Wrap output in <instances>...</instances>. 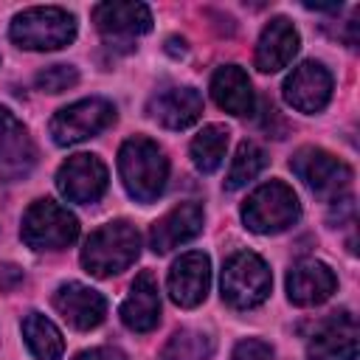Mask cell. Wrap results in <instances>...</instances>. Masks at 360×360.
<instances>
[{
    "label": "cell",
    "mask_w": 360,
    "mask_h": 360,
    "mask_svg": "<svg viewBox=\"0 0 360 360\" xmlns=\"http://www.w3.org/2000/svg\"><path fill=\"white\" fill-rule=\"evenodd\" d=\"M118 174L129 197H135L138 202H152L166 188L169 158L152 138L135 135L127 138L118 149Z\"/></svg>",
    "instance_id": "cell-1"
},
{
    "label": "cell",
    "mask_w": 360,
    "mask_h": 360,
    "mask_svg": "<svg viewBox=\"0 0 360 360\" xmlns=\"http://www.w3.org/2000/svg\"><path fill=\"white\" fill-rule=\"evenodd\" d=\"M138 253H141L138 228L127 219H112L87 236L82 248V267L96 278H107L124 273L138 259Z\"/></svg>",
    "instance_id": "cell-2"
},
{
    "label": "cell",
    "mask_w": 360,
    "mask_h": 360,
    "mask_svg": "<svg viewBox=\"0 0 360 360\" xmlns=\"http://www.w3.org/2000/svg\"><path fill=\"white\" fill-rule=\"evenodd\" d=\"M8 37L25 51H56L76 39V17L59 6H34L14 14Z\"/></svg>",
    "instance_id": "cell-3"
},
{
    "label": "cell",
    "mask_w": 360,
    "mask_h": 360,
    "mask_svg": "<svg viewBox=\"0 0 360 360\" xmlns=\"http://www.w3.org/2000/svg\"><path fill=\"white\" fill-rule=\"evenodd\" d=\"M273 276L267 262L253 250H236L225 259L222 267V301L233 309H253L267 301Z\"/></svg>",
    "instance_id": "cell-4"
},
{
    "label": "cell",
    "mask_w": 360,
    "mask_h": 360,
    "mask_svg": "<svg viewBox=\"0 0 360 360\" xmlns=\"http://www.w3.org/2000/svg\"><path fill=\"white\" fill-rule=\"evenodd\" d=\"M298 217H301L298 194L281 180H270L259 186L242 202V222L253 233H281L290 225H295Z\"/></svg>",
    "instance_id": "cell-5"
},
{
    "label": "cell",
    "mask_w": 360,
    "mask_h": 360,
    "mask_svg": "<svg viewBox=\"0 0 360 360\" xmlns=\"http://www.w3.org/2000/svg\"><path fill=\"white\" fill-rule=\"evenodd\" d=\"M20 236L31 250H65L79 236V219L56 200H37L22 214Z\"/></svg>",
    "instance_id": "cell-6"
},
{
    "label": "cell",
    "mask_w": 360,
    "mask_h": 360,
    "mask_svg": "<svg viewBox=\"0 0 360 360\" xmlns=\"http://www.w3.org/2000/svg\"><path fill=\"white\" fill-rule=\"evenodd\" d=\"M290 169L298 174V180H304V186L312 194L329 202L346 197L352 186V169L321 146H301L290 158Z\"/></svg>",
    "instance_id": "cell-7"
},
{
    "label": "cell",
    "mask_w": 360,
    "mask_h": 360,
    "mask_svg": "<svg viewBox=\"0 0 360 360\" xmlns=\"http://www.w3.org/2000/svg\"><path fill=\"white\" fill-rule=\"evenodd\" d=\"M110 124H115V107L107 98H79L51 118V138L59 146H73L82 143L98 132H104Z\"/></svg>",
    "instance_id": "cell-8"
},
{
    "label": "cell",
    "mask_w": 360,
    "mask_h": 360,
    "mask_svg": "<svg viewBox=\"0 0 360 360\" xmlns=\"http://www.w3.org/2000/svg\"><path fill=\"white\" fill-rule=\"evenodd\" d=\"M107 166L101 163L98 155H70L59 172H56V188L65 200L79 202V205H90L96 200H101V194L107 191Z\"/></svg>",
    "instance_id": "cell-9"
},
{
    "label": "cell",
    "mask_w": 360,
    "mask_h": 360,
    "mask_svg": "<svg viewBox=\"0 0 360 360\" xmlns=\"http://www.w3.org/2000/svg\"><path fill=\"white\" fill-rule=\"evenodd\" d=\"M360 349V329L349 309L323 318L307 340L309 360H354Z\"/></svg>",
    "instance_id": "cell-10"
},
{
    "label": "cell",
    "mask_w": 360,
    "mask_h": 360,
    "mask_svg": "<svg viewBox=\"0 0 360 360\" xmlns=\"http://www.w3.org/2000/svg\"><path fill=\"white\" fill-rule=\"evenodd\" d=\"M34 163H37V146L25 124L8 107H0V180L17 183L31 174Z\"/></svg>",
    "instance_id": "cell-11"
},
{
    "label": "cell",
    "mask_w": 360,
    "mask_h": 360,
    "mask_svg": "<svg viewBox=\"0 0 360 360\" xmlns=\"http://www.w3.org/2000/svg\"><path fill=\"white\" fill-rule=\"evenodd\" d=\"M332 98V73L315 62L307 59L284 79V101L298 112H321Z\"/></svg>",
    "instance_id": "cell-12"
},
{
    "label": "cell",
    "mask_w": 360,
    "mask_h": 360,
    "mask_svg": "<svg viewBox=\"0 0 360 360\" xmlns=\"http://www.w3.org/2000/svg\"><path fill=\"white\" fill-rule=\"evenodd\" d=\"M166 287H169V295L177 307H183V309L200 307L208 295V287H211V259L202 250L183 253L172 264Z\"/></svg>",
    "instance_id": "cell-13"
},
{
    "label": "cell",
    "mask_w": 360,
    "mask_h": 360,
    "mask_svg": "<svg viewBox=\"0 0 360 360\" xmlns=\"http://www.w3.org/2000/svg\"><path fill=\"white\" fill-rule=\"evenodd\" d=\"M93 22L107 42H129L152 28V11L146 3L110 0L93 8Z\"/></svg>",
    "instance_id": "cell-14"
},
{
    "label": "cell",
    "mask_w": 360,
    "mask_h": 360,
    "mask_svg": "<svg viewBox=\"0 0 360 360\" xmlns=\"http://www.w3.org/2000/svg\"><path fill=\"white\" fill-rule=\"evenodd\" d=\"M53 309L73 326V329H96L107 315V298L79 281H68L53 292Z\"/></svg>",
    "instance_id": "cell-15"
},
{
    "label": "cell",
    "mask_w": 360,
    "mask_h": 360,
    "mask_svg": "<svg viewBox=\"0 0 360 360\" xmlns=\"http://www.w3.org/2000/svg\"><path fill=\"white\" fill-rule=\"evenodd\" d=\"M338 290V276L318 259H301L287 273V298L295 307H318Z\"/></svg>",
    "instance_id": "cell-16"
},
{
    "label": "cell",
    "mask_w": 360,
    "mask_h": 360,
    "mask_svg": "<svg viewBox=\"0 0 360 360\" xmlns=\"http://www.w3.org/2000/svg\"><path fill=\"white\" fill-rule=\"evenodd\" d=\"M202 222H205V211L200 202H180L149 228V248L155 253H169L177 245L194 239L202 231Z\"/></svg>",
    "instance_id": "cell-17"
},
{
    "label": "cell",
    "mask_w": 360,
    "mask_h": 360,
    "mask_svg": "<svg viewBox=\"0 0 360 360\" xmlns=\"http://www.w3.org/2000/svg\"><path fill=\"white\" fill-rule=\"evenodd\" d=\"M149 118L166 129H186L202 115V96L194 87H163L146 104Z\"/></svg>",
    "instance_id": "cell-18"
},
{
    "label": "cell",
    "mask_w": 360,
    "mask_h": 360,
    "mask_svg": "<svg viewBox=\"0 0 360 360\" xmlns=\"http://www.w3.org/2000/svg\"><path fill=\"white\" fill-rule=\"evenodd\" d=\"M298 45H301V37L295 25L287 17H273L259 34L253 62L262 73H276L292 62V56L298 53Z\"/></svg>",
    "instance_id": "cell-19"
},
{
    "label": "cell",
    "mask_w": 360,
    "mask_h": 360,
    "mask_svg": "<svg viewBox=\"0 0 360 360\" xmlns=\"http://www.w3.org/2000/svg\"><path fill=\"white\" fill-rule=\"evenodd\" d=\"M121 321L132 332H152L160 321V292H158V278L143 270L135 276L129 284V292L121 304Z\"/></svg>",
    "instance_id": "cell-20"
},
{
    "label": "cell",
    "mask_w": 360,
    "mask_h": 360,
    "mask_svg": "<svg viewBox=\"0 0 360 360\" xmlns=\"http://www.w3.org/2000/svg\"><path fill=\"white\" fill-rule=\"evenodd\" d=\"M211 98L231 115H250L256 107L253 84L239 65H222L211 76Z\"/></svg>",
    "instance_id": "cell-21"
},
{
    "label": "cell",
    "mask_w": 360,
    "mask_h": 360,
    "mask_svg": "<svg viewBox=\"0 0 360 360\" xmlns=\"http://www.w3.org/2000/svg\"><path fill=\"white\" fill-rule=\"evenodd\" d=\"M22 338H25V346L39 360H59L65 354V338H62V332L42 312H28L22 318Z\"/></svg>",
    "instance_id": "cell-22"
},
{
    "label": "cell",
    "mask_w": 360,
    "mask_h": 360,
    "mask_svg": "<svg viewBox=\"0 0 360 360\" xmlns=\"http://www.w3.org/2000/svg\"><path fill=\"white\" fill-rule=\"evenodd\" d=\"M228 127L222 124H208L202 127L194 141H191V160L202 174H211L222 166L225 152H228Z\"/></svg>",
    "instance_id": "cell-23"
},
{
    "label": "cell",
    "mask_w": 360,
    "mask_h": 360,
    "mask_svg": "<svg viewBox=\"0 0 360 360\" xmlns=\"http://www.w3.org/2000/svg\"><path fill=\"white\" fill-rule=\"evenodd\" d=\"M264 163H267L264 149L259 143H253V141H242L236 146L233 160H231V169H228V177H225V188L228 191H236V188L248 186L264 169Z\"/></svg>",
    "instance_id": "cell-24"
},
{
    "label": "cell",
    "mask_w": 360,
    "mask_h": 360,
    "mask_svg": "<svg viewBox=\"0 0 360 360\" xmlns=\"http://www.w3.org/2000/svg\"><path fill=\"white\" fill-rule=\"evenodd\" d=\"M214 352V340L200 329H180L169 338L160 357L163 360H205Z\"/></svg>",
    "instance_id": "cell-25"
},
{
    "label": "cell",
    "mask_w": 360,
    "mask_h": 360,
    "mask_svg": "<svg viewBox=\"0 0 360 360\" xmlns=\"http://www.w3.org/2000/svg\"><path fill=\"white\" fill-rule=\"evenodd\" d=\"M76 82H79V70L73 65H48L34 79L37 90L42 93H62V90H70Z\"/></svg>",
    "instance_id": "cell-26"
},
{
    "label": "cell",
    "mask_w": 360,
    "mask_h": 360,
    "mask_svg": "<svg viewBox=\"0 0 360 360\" xmlns=\"http://www.w3.org/2000/svg\"><path fill=\"white\" fill-rule=\"evenodd\" d=\"M273 357H276L273 346L264 343V340H259V338L239 340L236 349H233V354H231V360H273Z\"/></svg>",
    "instance_id": "cell-27"
},
{
    "label": "cell",
    "mask_w": 360,
    "mask_h": 360,
    "mask_svg": "<svg viewBox=\"0 0 360 360\" xmlns=\"http://www.w3.org/2000/svg\"><path fill=\"white\" fill-rule=\"evenodd\" d=\"M73 360H127V354L118 346H96V349L79 352Z\"/></svg>",
    "instance_id": "cell-28"
},
{
    "label": "cell",
    "mask_w": 360,
    "mask_h": 360,
    "mask_svg": "<svg viewBox=\"0 0 360 360\" xmlns=\"http://www.w3.org/2000/svg\"><path fill=\"white\" fill-rule=\"evenodd\" d=\"M20 281H22V273H20V267H14V264H8V267H0V292H8V290H14Z\"/></svg>",
    "instance_id": "cell-29"
}]
</instances>
